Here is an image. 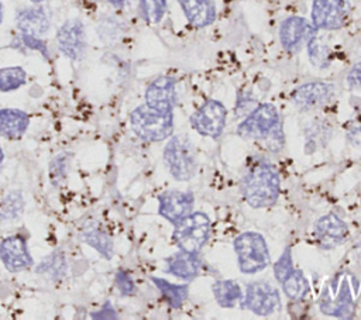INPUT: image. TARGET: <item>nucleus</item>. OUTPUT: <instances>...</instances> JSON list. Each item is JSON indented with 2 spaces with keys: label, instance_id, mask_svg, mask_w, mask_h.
<instances>
[{
  "label": "nucleus",
  "instance_id": "obj_1",
  "mask_svg": "<svg viewBox=\"0 0 361 320\" xmlns=\"http://www.w3.org/2000/svg\"><path fill=\"white\" fill-rule=\"evenodd\" d=\"M241 193L254 209L275 204L281 193V180L274 165L264 158L254 159L243 176Z\"/></svg>",
  "mask_w": 361,
  "mask_h": 320
},
{
  "label": "nucleus",
  "instance_id": "obj_2",
  "mask_svg": "<svg viewBox=\"0 0 361 320\" xmlns=\"http://www.w3.org/2000/svg\"><path fill=\"white\" fill-rule=\"evenodd\" d=\"M237 134L245 140L262 141L274 152H278L285 144L279 111L271 103L258 104L245 116L237 127Z\"/></svg>",
  "mask_w": 361,
  "mask_h": 320
},
{
  "label": "nucleus",
  "instance_id": "obj_3",
  "mask_svg": "<svg viewBox=\"0 0 361 320\" xmlns=\"http://www.w3.org/2000/svg\"><path fill=\"white\" fill-rule=\"evenodd\" d=\"M358 288L360 283L351 272H337L329 279L320 292V312L331 317L351 319L355 313V296L358 293Z\"/></svg>",
  "mask_w": 361,
  "mask_h": 320
},
{
  "label": "nucleus",
  "instance_id": "obj_4",
  "mask_svg": "<svg viewBox=\"0 0 361 320\" xmlns=\"http://www.w3.org/2000/svg\"><path fill=\"white\" fill-rule=\"evenodd\" d=\"M130 125L133 133L142 141H164L173 134V111H158L144 103L131 111Z\"/></svg>",
  "mask_w": 361,
  "mask_h": 320
},
{
  "label": "nucleus",
  "instance_id": "obj_5",
  "mask_svg": "<svg viewBox=\"0 0 361 320\" xmlns=\"http://www.w3.org/2000/svg\"><path fill=\"white\" fill-rule=\"evenodd\" d=\"M233 247L237 255L238 268L243 273H258L268 268L271 257L265 238L257 231H245L238 234Z\"/></svg>",
  "mask_w": 361,
  "mask_h": 320
},
{
  "label": "nucleus",
  "instance_id": "obj_6",
  "mask_svg": "<svg viewBox=\"0 0 361 320\" xmlns=\"http://www.w3.org/2000/svg\"><path fill=\"white\" fill-rule=\"evenodd\" d=\"M162 159L169 173L176 180H189L197 171V158L192 142L185 135H171Z\"/></svg>",
  "mask_w": 361,
  "mask_h": 320
},
{
  "label": "nucleus",
  "instance_id": "obj_7",
  "mask_svg": "<svg viewBox=\"0 0 361 320\" xmlns=\"http://www.w3.org/2000/svg\"><path fill=\"white\" fill-rule=\"evenodd\" d=\"M173 226L175 244L189 252H199L212 234V220L203 211H192Z\"/></svg>",
  "mask_w": 361,
  "mask_h": 320
},
{
  "label": "nucleus",
  "instance_id": "obj_8",
  "mask_svg": "<svg viewBox=\"0 0 361 320\" xmlns=\"http://www.w3.org/2000/svg\"><path fill=\"white\" fill-rule=\"evenodd\" d=\"M55 42L59 54L71 62L83 61L89 48L87 32L83 21L79 17L65 20L56 30Z\"/></svg>",
  "mask_w": 361,
  "mask_h": 320
},
{
  "label": "nucleus",
  "instance_id": "obj_9",
  "mask_svg": "<svg viewBox=\"0 0 361 320\" xmlns=\"http://www.w3.org/2000/svg\"><path fill=\"white\" fill-rule=\"evenodd\" d=\"M241 307L258 314L269 316L279 313L282 303L278 289L264 281H255L245 285V295L241 300Z\"/></svg>",
  "mask_w": 361,
  "mask_h": 320
},
{
  "label": "nucleus",
  "instance_id": "obj_10",
  "mask_svg": "<svg viewBox=\"0 0 361 320\" xmlns=\"http://www.w3.org/2000/svg\"><path fill=\"white\" fill-rule=\"evenodd\" d=\"M226 118H227L226 106L216 99H207L190 116L189 120H190L192 127L200 135L217 140L224 131Z\"/></svg>",
  "mask_w": 361,
  "mask_h": 320
},
{
  "label": "nucleus",
  "instance_id": "obj_11",
  "mask_svg": "<svg viewBox=\"0 0 361 320\" xmlns=\"http://www.w3.org/2000/svg\"><path fill=\"white\" fill-rule=\"evenodd\" d=\"M336 86L329 82L314 80L298 86L292 92V103L300 111L320 110L334 100Z\"/></svg>",
  "mask_w": 361,
  "mask_h": 320
},
{
  "label": "nucleus",
  "instance_id": "obj_12",
  "mask_svg": "<svg viewBox=\"0 0 361 320\" xmlns=\"http://www.w3.org/2000/svg\"><path fill=\"white\" fill-rule=\"evenodd\" d=\"M348 17L347 0H313L310 23L319 31H333L344 27Z\"/></svg>",
  "mask_w": 361,
  "mask_h": 320
},
{
  "label": "nucleus",
  "instance_id": "obj_13",
  "mask_svg": "<svg viewBox=\"0 0 361 320\" xmlns=\"http://www.w3.org/2000/svg\"><path fill=\"white\" fill-rule=\"evenodd\" d=\"M17 32L45 38L52 27V14L42 3L17 8L14 16Z\"/></svg>",
  "mask_w": 361,
  "mask_h": 320
},
{
  "label": "nucleus",
  "instance_id": "obj_14",
  "mask_svg": "<svg viewBox=\"0 0 361 320\" xmlns=\"http://www.w3.org/2000/svg\"><path fill=\"white\" fill-rule=\"evenodd\" d=\"M316 32L317 30L309 20L290 16L279 25V42L288 54H298Z\"/></svg>",
  "mask_w": 361,
  "mask_h": 320
},
{
  "label": "nucleus",
  "instance_id": "obj_15",
  "mask_svg": "<svg viewBox=\"0 0 361 320\" xmlns=\"http://www.w3.org/2000/svg\"><path fill=\"white\" fill-rule=\"evenodd\" d=\"M0 259L8 272L27 271L34 265L27 237L21 233L8 235L0 242Z\"/></svg>",
  "mask_w": 361,
  "mask_h": 320
},
{
  "label": "nucleus",
  "instance_id": "obj_16",
  "mask_svg": "<svg viewBox=\"0 0 361 320\" xmlns=\"http://www.w3.org/2000/svg\"><path fill=\"white\" fill-rule=\"evenodd\" d=\"M193 204L195 196L192 192L169 189L158 196V213L172 224H176L192 213Z\"/></svg>",
  "mask_w": 361,
  "mask_h": 320
},
{
  "label": "nucleus",
  "instance_id": "obj_17",
  "mask_svg": "<svg viewBox=\"0 0 361 320\" xmlns=\"http://www.w3.org/2000/svg\"><path fill=\"white\" fill-rule=\"evenodd\" d=\"M145 104L158 111H173L176 106V80L172 76L161 75L145 89Z\"/></svg>",
  "mask_w": 361,
  "mask_h": 320
},
{
  "label": "nucleus",
  "instance_id": "obj_18",
  "mask_svg": "<svg viewBox=\"0 0 361 320\" xmlns=\"http://www.w3.org/2000/svg\"><path fill=\"white\" fill-rule=\"evenodd\" d=\"M313 234L320 248L331 250L348 237V227L337 214L327 213L317 219L313 227Z\"/></svg>",
  "mask_w": 361,
  "mask_h": 320
},
{
  "label": "nucleus",
  "instance_id": "obj_19",
  "mask_svg": "<svg viewBox=\"0 0 361 320\" xmlns=\"http://www.w3.org/2000/svg\"><path fill=\"white\" fill-rule=\"evenodd\" d=\"M203 266L199 252H189L179 250L171 257L165 258V271L179 279L190 281L196 278Z\"/></svg>",
  "mask_w": 361,
  "mask_h": 320
},
{
  "label": "nucleus",
  "instance_id": "obj_20",
  "mask_svg": "<svg viewBox=\"0 0 361 320\" xmlns=\"http://www.w3.org/2000/svg\"><path fill=\"white\" fill-rule=\"evenodd\" d=\"M188 23L195 28L212 25L217 17L214 0H178Z\"/></svg>",
  "mask_w": 361,
  "mask_h": 320
},
{
  "label": "nucleus",
  "instance_id": "obj_21",
  "mask_svg": "<svg viewBox=\"0 0 361 320\" xmlns=\"http://www.w3.org/2000/svg\"><path fill=\"white\" fill-rule=\"evenodd\" d=\"M30 125V114L21 109L6 107L0 110V137L20 140Z\"/></svg>",
  "mask_w": 361,
  "mask_h": 320
},
{
  "label": "nucleus",
  "instance_id": "obj_22",
  "mask_svg": "<svg viewBox=\"0 0 361 320\" xmlns=\"http://www.w3.org/2000/svg\"><path fill=\"white\" fill-rule=\"evenodd\" d=\"M80 238L86 245H89L94 251H97L103 258L110 259L113 257V254H114L113 238L103 227H100L99 223H96V221L87 223L82 228Z\"/></svg>",
  "mask_w": 361,
  "mask_h": 320
},
{
  "label": "nucleus",
  "instance_id": "obj_23",
  "mask_svg": "<svg viewBox=\"0 0 361 320\" xmlns=\"http://www.w3.org/2000/svg\"><path fill=\"white\" fill-rule=\"evenodd\" d=\"M35 273L49 282H59L68 275L66 255L61 248L54 250L44 257L35 266Z\"/></svg>",
  "mask_w": 361,
  "mask_h": 320
},
{
  "label": "nucleus",
  "instance_id": "obj_24",
  "mask_svg": "<svg viewBox=\"0 0 361 320\" xmlns=\"http://www.w3.org/2000/svg\"><path fill=\"white\" fill-rule=\"evenodd\" d=\"M94 32L100 44L104 47H114L124 38L126 25L118 17L113 14H103L96 23Z\"/></svg>",
  "mask_w": 361,
  "mask_h": 320
},
{
  "label": "nucleus",
  "instance_id": "obj_25",
  "mask_svg": "<svg viewBox=\"0 0 361 320\" xmlns=\"http://www.w3.org/2000/svg\"><path fill=\"white\" fill-rule=\"evenodd\" d=\"M212 290L216 302L221 307H234L238 302L243 300L241 286L231 279H219L213 282Z\"/></svg>",
  "mask_w": 361,
  "mask_h": 320
},
{
  "label": "nucleus",
  "instance_id": "obj_26",
  "mask_svg": "<svg viewBox=\"0 0 361 320\" xmlns=\"http://www.w3.org/2000/svg\"><path fill=\"white\" fill-rule=\"evenodd\" d=\"M151 282L155 285V288L159 290L165 302L172 309H180L185 300L188 299V293H189L188 285L172 283L164 278H157V276H151Z\"/></svg>",
  "mask_w": 361,
  "mask_h": 320
},
{
  "label": "nucleus",
  "instance_id": "obj_27",
  "mask_svg": "<svg viewBox=\"0 0 361 320\" xmlns=\"http://www.w3.org/2000/svg\"><path fill=\"white\" fill-rule=\"evenodd\" d=\"M306 48H307L309 61L313 66L319 69H326L331 65L333 49L317 32L307 41Z\"/></svg>",
  "mask_w": 361,
  "mask_h": 320
},
{
  "label": "nucleus",
  "instance_id": "obj_28",
  "mask_svg": "<svg viewBox=\"0 0 361 320\" xmlns=\"http://www.w3.org/2000/svg\"><path fill=\"white\" fill-rule=\"evenodd\" d=\"M281 285L286 297L296 302L303 300L310 292V283L306 275L303 273L302 269H296V268L290 272V275L283 282H281Z\"/></svg>",
  "mask_w": 361,
  "mask_h": 320
},
{
  "label": "nucleus",
  "instance_id": "obj_29",
  "mask_svg": "<svg viewBox=\"0 0 361 320\" xmlns=\"http://www.w3.org/2000/svg\"><path fill=\"white\" fill-rule=\"evenodd\" d=\"M10 47L18 52H38L41 54V56L47 61H51V55L48 51V45L45 38H39V37H34V35H28V34H23V32H17L13 39Z\"/></svg>",
  "mask_w": 361,
  "mask_h": 320
},
{
  "label": "nucleus",
  "instance_id": "obj_30",
  "mask_svg": "<svg viewBox=\"0 0 361 320\" xmlns=\"http://www.w3.org/2000/svg\"><path fill=\"white\" fill-rule=\"evenodd\" d=\"M25 209L24 195L20 190H10L0 200V220L14 221L20 219Z\"/></svg>",
  "mask_w": 361,
  "mask_h": 320
},
{
  "label": "nucleus",
  "instance_id": "obj_31",
  "mask_svg": "<svg viewBox=\"0 0 361 320\" xmlns=\"http://www.w3.org/2000/svg\"><path fill=\"white\" fill-rule=\"evenodd\" d=\"M72 158H73L72 152L63 151L51 159L48 166V176L54 187H59L66 182Z\"/></svg>",
  "mask_w": 361,
  "mask_h": 320
},
{
  "label": "nucleus",
  "instance_id": "obj_32",
  "mask_svg": "<svg viewBox=\"0 0 361 320\" xmlns=\"http://www.w3.org/2000/svg\"><path fill=\"white\" fill-rule=\"evenodd\" d=\"M27 82V72L20 65L0 68V92L10 93L23 87Z\"/></svg>",
  "mask_w": 361,
  "mask_h": 320
},
{
  "label": "nucleus",
  "instance_id": "obj_33",
  "mask_svg": "<svg viewBox=\"0 0 361 320\" xmlns=\"http://www.w3.org/2000/svg\"><path fill=\"white\" fill-rule=\"evenodd\" d=\"M168 8V0H138V14L147 24H158Z\"/></svg>",
  "mask_w": 361,
  "mask_h": 320
},
{
  "label": "nucleus",
  "instance_id": "obj_34",
  "mask_svg": "<svg viewBox=\"0 0 361 320\" xmlns=\"http://www.w3.org/2000/svg\"><path fill=\"white\" fill-rule=\"evenodd\" d=\"M330 127L323 123H314L306 130V149L313 152L324 147L330 140Z\"/></svg>",
  "mask_w": 361,
  "mask_h": 320
},
{
  "label": "nucleus",
  "instance_id": "obj_35",
  "mask_svg": "<svg viewBox=\"0 0 361 320\" xmlns=\"http://www.w3.org/2000/svg\"><path fill=\"white\" fill-rule=\"evenodd\" d=\"M293 259H292V251L290 247H286L282 252V255L278 258V261L274 264V276L281 283L283 282L290 272L293 271Z\"/></svg>",
  "mask_w": 361,
  "mask_h": 320
},
{
  "label": "nucleus",
  "instance_id": "obj_36",
  "mask_svg": "<svg viewBox=\"0 0 361 320\" xmlns=\"http://www.w3.org/2000/svg\"><path fill=\"white\" fill-rule=\"evenodd\" d=\"M258 100L255 99V96L248 92V90H240L237 94V101H235V116L237 117H245L248 116L257 106H258Z\"/></svg>",
  "mask_w": 361,
  "mask_h": 320
},
{
  "label": "nucleus",
  "instance_id": "obj_37",
  "mask_svg": "<svg viewBox=\"0 0 361 320\" xmlns=\"http://www.w3.org/2000/svg\"><path fill=\"white\" fill-rule=\"evenodd\" d=\"M114 282H116V286H117V289L120 290V293L123 296H133L137 292V286H135L133 278L124 269H120V271L116 272Z\"/></svg>",
  "mask_w": 361,
  "mask_h": 320
},
{
  "label": "nucleus",
  "instance_id": "obj_38",
  "mask_svg": "<svg viewBox=\"0 0 361 320\" xmlns=\"http://www.w3.org/2000/svg\"><path fill=\"white\" fill-rule=\"evenodd\" d=\"M345 138L351 145L361 147V116H357L347 123Z\"/></svg>",
  "mask_w": 361,
  "mask_h": 320
},
{
  "label": "nucleus",
  "instance_id": "obj_39",
  "mask_svg": "<svg viewBox=\"0 0 361 320\" xmlns=\"http://www.w3.org/2000/svg\"><path fill=\"white\" fill-rule=\"evenodd\" d=\"M347 85L351 89L361 90V61L357 62L347 73Z\"/></svg>",
  "mask_w": 361,
  "mask_h": 320
},
{
  "label": "nucleus",
  "instance_id": "obj_40",
  "mask_svg": "<svg viewBox=\"0 0 361 320\" xmlns=\"http://www.w3.org/2000/svg\"><path fill=\"white\" fill-rule=\"evenodd\" d=\"M90 317H92V319H117L118 316H117V312H116V309L113 307V304H111L110 302H106V303L102 306V309L97 310V312H93V313L90 314Z\"/></svg>",
  "mask_w": 361,
  "mask_h": 320
},
{
  "label": "nucleus",
  "instance_id": "obj_41",
  "mask_svg": "<svg viewBox=\"0 0 361 320\" xmlns=\"http://www.w3.org/2000/svg\"><path fill=\"white\" fill-rule=\"evenodd\" d=\"M107 3H109L111 7L120 10V8H124V7H126L127 0H107Z\"/></svg>",
  "mask_w": 361,
  "mask_h": 320
},
{
  "label": "nucleus",
  "instance_id": "obj_42",
  "mask_svg": "<svg viewBox=\"0 0 361 320\" xmlns=\"http://www.w3.org/2000/svg\"><path fill=\"white\" fill-rule=\"evenodd\" d=\"M3 164H4V151H3V148L0 147V169L3 168Z\"/></svg>",
  "mask_w": 361,
  "mask_h": 320
},
{
  "label": "nucleus",
  "instance_id": "obj_43",
  "mask_svg": "<svg viewBox=\"0 0 361 320\" xmlns=\"http://www.w3.org/2000/svg\"><path fill=\"white\" fill-rule=\"evenodd\" d=\"M3 16H4V8H3V1L0 0V24L3 23Z\"/></svg>",
  "mask_w": 361,
  "mask_h": 320
},
{
  "label": "nucleus",
  "instance_id": "obj_44",
  "mask_svg": "<svg viewBox=\"0 0 361 320\" xmlns=\"http://www.w3.org/2000/svg\"><path fill=\"white\" fill-rule=\"evenodd\" d=\"M27 1H30V3H32V4H39V3H44L45 0H27Z\"/></svg>",
  "mask_w": 361,
  "mask_h": 320
}]
</instances>
